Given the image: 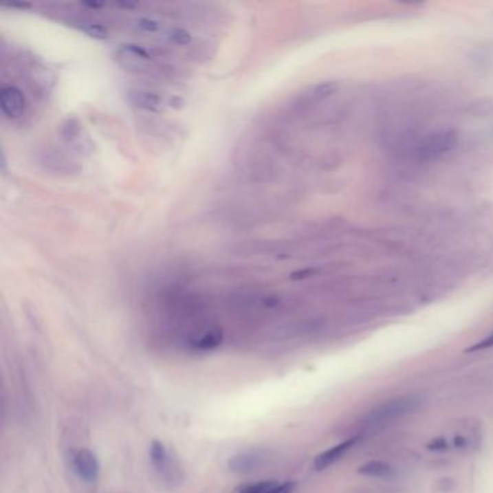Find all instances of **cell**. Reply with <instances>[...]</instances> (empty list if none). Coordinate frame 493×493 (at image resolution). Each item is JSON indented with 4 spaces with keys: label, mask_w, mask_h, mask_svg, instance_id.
Segmentation results:
<instances>
[{
    "label": "cell",
    "mask_w": 493,
    "mask_h": 493,
    "mask_svg": "<svg viewBox=\"0 0 493 493\" xmlns=\"http://www.w3.org/2000/svg\"><path fill=\"white\" fill-rule=\"evenodd\" d=\"M132 28L139 34L155 35V34H161L164 25L160 19L153 17H138L132 21Z\"/></svg>",
    "instance_id": "7c38bea8"
},
{
    "label": "cell",
    "mask_w": 493,
    "mask_h": 493,
    "mask_svg": "<svg viewBox=\"0 0 493 493\" xmlns=\"http://www.w3.org/2000/svg\"><path fill=\"white\" fill-rule=\"evenodd\" d=\"M459 144V133L453 129H443L427 135L417 148V157L422 161L439 160L452 152Z\"/></svg>",
    "instance_id": "7a4b0ae2"
},
{
    "label": "cell",
    "mask_w": 493,
    "mask_h": 493,
    "mask_svg": "<svg viewBox=\"0 0 493 493\" xmlns=\"http://www.w3.org/2000/svg\"><path fill=\"white\" fill-rule=\"evenodd\" d=\"M0 109L9 119L21 118L26 110V97L17 86H2L0 89Z\"/></svg>",
    "instance_id": "5b68a950"
},
{
    "label": "cell",
    "mask_w": 493,
    "mask_h": 493,
    "mask_svg": "<svg viewBox=\"0 0 493 493\" xmlns=\"http://www.w3.org/2000/svg\"><path fill=\"white\" fill-rule=\"evenodd\" d=\"M490 347H493V331L487 337H485L483 340H481L479 343L473 344L472 347L466 349V353H474V351L486 350V349H490Z\"/></svg>",
    "instance_id": "2e32d148"
},
{
    "label": "cell",
    "mask_w": 493,
    "mask_h": 493,
    "mask_svg": "<svg viewBox=\"0 0 493 493\" xmlns=\"http://www.w3.org/2000/svg\"><path fill=\"white\" fill-rule=\"evenodd\" d=\"M356 441H358V437H353V439H349L340 444H337V446L326 450V452H322L321 454H318L314 459V469L320 472V470L330 468L331 464H334L337 460H340L347 450L351 446H355Z\"/></svg>",
    "instance_id": "52a82bcc"
},
{
    "label": "cell",
    "mask_w": 493,
    "mask_h": 493,
    "mask_svg": "<svg viewBox=\"0 0 493 493\" xmlns=\"http://www.w3.org/2000/svg\"><path fill=\"white\" fill-rule=\"evenodd\" d=\"M278 483L275 481H261V482H249L239 485L233 493H266Z\"/></svg>",
    "instance_id": "5bb4252c"
},
{
    "label": "cell",
    "mask_w": 493,
    "mask_h": 493,
    "mask_svg": "<svg viewBox=\"0 0 493 493\" xmlns=\"http://www.w3.org/2000/svg\"><path fill=\"white\" fill-rule=\"evenodd\" d=\"M259 460H261V456L256 452H246V453H242V454L233 456L229 460L228 466H229V469L232 472L245 473V472H250L255 468H258Z\"/></svg>",
    "instance_id": "9c48e42d"
},
{
    "label": "cell",
    "mask_w": 493,
    "mask_h": 493,
    "mask_svg": "<svg viewBox=\"0 0 493 493\" xmlns=\"http://www.w3.org/2000/svg\"><path fill=\"white\" fill-rule=\"evenodd\" d=\"M295 487L294 482H285V483H279L276 486H274L271 490H267L266 493H291Z\"/></svg>",
    "instance_id": "e0dca14e"
},
{
    "label": "cell",
    "mask_w": 493,
    "mask_h": 493,
    "mask_svg": "<svg viewBox=\"0 0 493 493\" xmlns=\"http://www.w3.org/2000/svg\"><path fill=\"white\" fill-rule=\"evenodd\" d=\"M81 30L86 32L87 35H90L91 38H96V39H106L109 36V30L102 23L84 22L81 25Z\"/></svg>",
    "instance_id": "9a60e30c"
},
{
    "label": "cell",
    "mask_w": 493,
    "mask_h": 493,
    "mask_svg": "<svg viewBox=\"0 0 493 493\" xmlns=\"http://www.w3.org/2000/svg\"><path fill=\"white\" fill-rule=\"evenodd\" d=\"M128 97L133 106L151 113H161L166 106H170L161 94L146 89H133L128 93Z\"/></svg>",
    "instance_id": "8992f818"
},
{
    "label": "cell",
    "mask_w": 493,
    "mask_h": 493,
    "mask_svg": "<svg viewBox=\"0 0 493 493\" xmlns=\"http://www.w3.org/2000/svg\"><path fill=\"white\" fill-rule=\"evenodd\" d=\"M149 456L153 468L157 469L162 476H166L171 472V456L168 453L166 447L160 440H153L149 447Z\"/></svg>",
    "instance_id": "ba28073f"
},
{
    "label": "cell",
    "mask_w": 493,
    "mask_h": 493,
    "mask_svg": "<svg viewBox=\"0 0 493 493\" xmlns=\"http://www.w3.org/2000/svg\"><path fill=\"white\" fill-rule=\"evenodd\" d=\"M166 39L171 42L173 45L177 47H187L193 42V35L190 31L184 30V28H171L170 31L166 32Z\"/></svg>",
    "instance_id": "4fadbf2b"
},
{
    "label": "cell",
    "mask_w": 493,
    "mask_h": 493,
    "mask_svg": "<svg viewBox=\"0 0 493 493\" xmlns=\"http://www.w3.org/2000/svg\"><path fill=\"white\" fill-rule=\"evenodd\" d=\"M69 466L72 470L86 483L97 482L100 474V464L89 448H76L69 452Z\"/></svg>",
    "instance_id": "3957f363"
},
{
    "label": "cell",
    "mask_w": 493,
    "mask_h": 493,
    "mask_svg": "<svg viewBox=\"0 0 493 493\" xmlns=\"http://www.w3.org/2000/svg\"><path fill=\"white\" fill-rule=\"evenodd\" d=\"M360 474L376 477V479H389L395 474V469H393L389 463L380 461V460H372L362 464L358 470Z\"/></svg>",
    "instance_id": "30bf717a"
},
{
    "label": "cell",
    "mask_w": 493,
    "mask_h": 493,
    "mask_svg": "<svg viewBox=\"0 0 493 493\" xmlns=\"http://www.w3.org/2000/svg\"><path fill=\"white\" fill-rule=\"evenodd\" d=\"M116 60L131 72H144L152 63L151 52L138 44H123L116 51Z\"/></svg>",
    "instance_id": "277c9868"
},
{
    "label": "cell",
    "mask_w": 493,
    "mask_h": 493,
    "mask_svg": "<svg viewBox=\"0 0 493 493\" xmlns=\"http://www.w3.org/2000/svg\"><path fill=\"white\" fill-rule=\"evenodd\" d=\"M223 342V333L219 329H208L193 339L191 344L199 350H213Z\"/></svg>",
    "instance_id": "8fae6325"
},
{
    "label": "cell",
    "mask_w": 493,
    "mask_h": 493,
    "mask_svg": "<svg viewBox=\"0 0 493 493\" xmlns=\"http://www.w3.org/2000/svg\"><path fill=\"white\" fill-rule=\"evenodd\" d=\"M419 405V399L414 395H406L393 398L386 401L385 404L376 406L364 418V424L369 427H379L388 424V422L397 419L408 413H413L415 408Z\"/></svg>",
    "instance_id": "6da1fadb"
},
{
    "label": "cell",
    "mask_w": 493,
    "mask_h": 493,
    "mask_svg": "<svg viewBox=\"0 0 493 493\" xmlns=\"http://www.w3.org/2000/svg\"><path fill=\"white\" fill-rule=\"evenodd\" d=\"M428 448L435 450V452H444V450L448 448V444L444 437H439V439H435L428 444Z\"/></svg>",
    "instance_id": "ac0fdd59"
}]
</instances>
